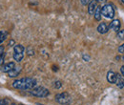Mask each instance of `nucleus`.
Wrapping results in <instances>:
<instances>
[{"label":"nucleus","mask_w":124,"mask_h":105,"mask_svg":"<svg viewBox=\"0 0 124 105\" xmlns=\"http://www.w3.org/2000/svg\"><path fill=\"white\" fill-rule=\"evenodd\" d=\"M101 15L104 17L112 19L115 16V8L112 4H106L101 8Z\"/></svg>","instance_id":"2"},{"label":"nucleus","mask_w":124,"mask_h":105,"mask_svg":"<svg viewBox=\"0 0 124 105\" xmlns=\"http://www.w3.org/2000/svg\"><path fill=\"white\" fill-rule=\"evenodd\" d=\"M24 46L21 44H17L14 48V59L16 62H20L24 57Z\"/></svg>","instance_id":"3"},{"label":"nucleus","mask_w":124,"mask_h":105,"mask_svg":"<svg viewBox=\"0 0 124 105\" xmlns=\"http://www.w3.org/2000/svg\"><path fill=\"white\" fill-rule=\"evenodd\" d=\"M93 15H94V19H95L96 21H100V19H101V15H101V9L97 8Z\"/></svg>","instance_id":"13"},{"label":"nucleus","mask_w":124,"mask_h":105,"mask_svg":"<svg viewBox=\"0 0 124 105\" xmlns=\"http://www.w3.org/2000/svg\"><path fill=\"white\" fill-rule=\"evenodd\" d=\"M7 36H8V32L5 30H2L0 31V44L7 38Z\"/></svg>","instance_id":"12"},{"label":"nucleus","mask_w":124,"mask_h":105,"mask_svg":"<svg viewBox=\"0 0 124 105\" xmlns=\"http://www.w3.org/2000/svg\"><path fill=\"white\" fill-rule=\"evenodd\" d=\"M122 59H123V61H124V55H123V57H122Z\"/></svg>","instance_id":"25"},{"label":"nucleus","mask_w":124,"mask_h":105,"mask_svg":"<svg viewBox=\"0 0 124 105\" xmlns=\"http://www.w3.org/2000/svg\"><path fill=\"white\" fill-rule=\"evenodd\" d=\"M15 67H16V65H15L14 62H9V63H7V64H5V65L2 66L1 71L4 72V73H9V72L12 71Z\"/></svg>","instance_id":"9"},{"label":"nucleus","mask_w":124,"mask_h":105,"mask_svg":"<svg viewBox=\"0 0 124 105\" xmlns=\"http://www.w3.org/2000/svg\"><path fill=\"white\" fill-rule=\"evenodd\" d=\"M96 30H97V32H98L99 33L104 34V33H106L109 31V27L107 26L106 23H100V24L97 26V29H96Z\"/></svg>","instance_id":"10"},{"label":"nucleus","mask_w":124,"mask_h":105,"mask_svg":"<svg viewBox=\"0 0 124 105\" xmlns=\"http://www.w3.org/2000/svg\"><path fill=\"white\" fill-rule=\"evenodd\" d=\"M97 4H96V1L95 0H93L91 1V3L89 4V7H88V13L89 15H94L96 9H97Z\"/></svg>","instance_id":"8"},{"label":"nucleus","mask_w":124,"mask_h":105,"mask_svg":"<svg viewBox=\"0 0 124 105\" xmlns=\"http://www.w3.org/2000/svg\"><path fill=\"white\" fill-rule=\"evenodd\" d=\"M31 95L37 97H46L49 96V91L48 89H46L45 87L39 86V87H34L33 89H31V91H30Z\"/></svg>","instance_id":"4"},{"label":"nucleus","mask_w":124,"mask_h":105,"mask_svg":"<svg viewBox=\"0 0 124 105\" xmlns=\"http://www.w3.org/2000/svg\"><path fill=\"white\" fill-rule=\"evenodd\" d=\"M95 1H96V2H98V3H101V4L106 2V0H95Z\"/></svg>","instance_id":"23"},{"label":"nucleus","mask_w":124,"mask_h":105,"mask_svg":"<svg viewBox=\"0 0 124 105\" xmlns=\"http://www.w3.org/2000/svg\"><path fill=\"white\" fill-rule=\"evenodd\" d=\"M120 73H121L122 76L124 77V65H122V66H121V68H120Z\"/></svg>","instance_id":"20"},{"label":"nucleus","mask_w":124,"mask_h":105,"mask_svg":"<svg viewBox=\"0 0 124 105\" xmlns=\"http://www.w3.org/2000/svg\"><path fill=\"white\" fill-rule=\"evenodd\" d=\"M116 37L119 40H124V30H119L116 33Z\"/></svg>","instance_id":"15"},{"label":"nucleus","mask_w":124,"mask_h":105,"mask_svg":"<svg viewBox=\"0 0 124 105\" xmlns=\"http://www.w3.org/2000/svg\"><path fill=\"white\" fill-rule=\"evenodd\" d=\"M117 77H118V75H116L114 71H109L108 74H107V80H108V82L112 83V84L116 83Z\"/></svg>","instance_id":"6"},{"label":"nucleus","mask_w":124,"mask_h":105,"mask_svg":"<svg viewBox=\"0 0 124 105\" xmlns=\"http://www.w3.org/2000/svg\"><path fill=\"white\" fill-rule=\"evenodd\" d=\"M4 56V47L3 46H0V57Z\"/></svg>","instance_id":"19"},{"label":"nucleus","mask_w":124,"mask_h":105,"mask_svg":"<svg viewBox=\"0 0 124 105\" xmlns=\"http://www.w3.org/2000/svg\"><path fill=\"white\" fill-rule=\"evenodd\" d=\"M116 85L118 88L122 89L124 87V78H122L121 76H118L117 77V81H116Z\"/></svg>","instance_id":"14"},{"label":"nucleus","mask_w":124,"mask_h":105,"mask_svg":"<svg viewBox=\"0 0 124 105\" xmlns=\"http://www.w3.org/2000/svg\"><path fill=\"white\" fill-rule=\"evenodd\" d=\"M14 44H15V40H13V39H12V40L9 42V46H13Z\"/></svg>","instance_id":"22"},{"label":"nucleus","mask_w":124,"mask_h":105,"mask_svg":"<svg viewBox=\"0 0 124 105\" xmlns=\"http://www.w3.org/2000/svg\"><path fill=\"white\" fill-rule=\"evenodd\" d=\"M80 2L83 4V5H88V4H90L91 3V0H80Z\"/></svg>","instance_id":"17"},{"label":"nucleus","mask_w":124,"mask_h":105,"mask_svg":"<svg viewBox=\"0 0 124 105\" xmlns=\"http://www.w3.org/2000/svg\"><path fill=\"white\" fill-rule=\"evenodd\" d=\"M121 2H122V3L124 4V0H121Z\"/></svg>","instance_id":"26"},{"label":"nucleus","mask_w":124,"mask_h":105,"mask_svg":"<svg viewBox=\"0 0 124 105\" xmlns=\"http://www.w3.org/2000/svg\"><path fill=\"white\" fill-rule=\"evenodd\" d=\"M118 53H124V43L122 45L119 46V48H118Z\"/></svg>","instance_id":"18"},{"label":"nucleus","mask_w":124,"mask_h":105,"mask_svg":"<svg viewBox=\"0 0 124 105\" xmlns=\"http://www.w3.org/2000/svg\"><path fill=\"white\" fill-rule=\"evenodd\" d=\"M0 105H6V104H5V102H4L3 100H1V101H0Z\"/></svg>","instance_id":"24"},{"label":"nucleus","mask_w":124,"mask_h":105,"mask_svg":"<svg viewBox=\"0 0 124 105\" xmlns=\"http://www.w3.org/2000/svg\"><path fill=\"white\" fill-rule=\"evenodd\" d=\"M54 87H55L56 89H59V88L61 87V82H60V81H55V82H54Z\"/></svg>","instance_id":"16"},{"label":"nucleus","mask_w":124,"mask_h":105,"mask_svg":"<svg viewBox=\"0 0 124 105\" xmlns=\"http://www.w3.org/2000/svg\"><path fill=\"white\" fill-rule=\"evenodd\" d=\"M3 63H4V56L0 57V65H3Z\"/></svg>","instance_id":"21"},{"label":"nucleus","mask_w":124,"mask_h":105,"mask_svg":"<svg viewBox=\"0 0 124 105\" xmlns=\"http://www.w3.org/2000/svg\"><path fill=\"white\" fill-rule=\"evenodd\" d=\"M109 28L111 30L115 31V32H118L119 31V28H120V21L118 19H114L112 20V22L110 23L109 25Z\"/></svg>","instance_id":"7"},{"label":"nucleus","mask_w":124,"mask_h":105,"mask_svg":"<svg viewBox=\"0 0 124 105\" xmlns=\"http://www.w3.org/2000/svg\"><path fill=\"white\" fill-rule=\"evenodd\" d=\"M36 85V80L31 77H24L16 79L13 82V87L18 90H29L33 89Z\"/></svg>","instance_id":"1"},{"label":"nucleus","mask_w":124,"mask_h":105,"mask_svg":"<svg viewBox=\"0 0 124 105\" xmlns=\"http://www.w3.org/2000/svg\"><path fill=\"white\" fill-rule=\"evenodd\" d=\"M55 100L62 105H69L72 102V98L68 93H61L55 96Z\"/></svg>","instance_id":"5"},{"label":"nucleus","mask_w":124,"mask_h":105,"mask_svg":"<svg viewBox=\"0 0 124 105\" xmlns=\"http://www.w3.org/2000/svg\"><path fill=\"white\" fill-rule=\"evenodd\" d=\"M20 72H21V67H15L12 71H10L8 73V75H9L10 77H16V76L19 75Z\"/></svg>","instance_id":"11"}]
</instances>
